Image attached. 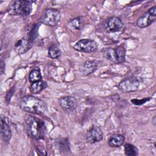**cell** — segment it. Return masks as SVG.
<instances>
[{
  "mask_svg": "<svg viewBox=\"0 0 156 156\" xmlns=\"http://www.w3.org/2000/svg\"><path fill=\"white\" fill-rule=\"evenodd\" d=\"M19 105L23 111L33 114L42 115L48 110L47 104L43 100L31 95L23 97Z\"/></svg>",
  "mask_w": 156,
  "mask_h": 156,
  "instance_id": "6da1fadb",
  "label": "cell"
},
{
  "mask_svg": "<svg viewBox=\"0 0 156 156\" xmlns=\"http://www.w3.org/2000/svg\"><path fill=\"white\" fill-rule=\"evenodd\" d=\"M26 128L27 135L34 140H40L44 137L46 127L44 122L40 119L27 115L25 119Z\"/></svg>",
  "mask_w": 156,
  "mask_h": 156,
  "instance_id": "7a4b0ae2",
  "label": "cell"
},
{
  "mask_svg": "<svg viewBox=\"0 0 156 156\" xmlns=\"http://www.w3.org/2000/svg\"><path fill=\"white\" fill-rule=\"evenodd\" d=\"M34 2L35 1L27 0L15 1L10 8V13L23 16H28L32 12Z\"/></svg>",
  "mask_w": 156,
  "mask_h": 156,
  "instance_id": "3957f363",
  "label": "cell"
},
{
  "mask_svg": "<svg viewBox=\"0 0 156 156\" xmlns=\"http://www.w3.org/2000/svg\"><path fill=\"white\" fill-rule=\"evenodd\" d=\"M105 58L115 63H120L124 62L126 58V49L121 45L115 48H108L104 51Z\"/></svg>",
  "mask_w": 156,
  "mask_h": 156,
  "instance_id": "277c9868",
  "label": "cell"
},
{
  "mask_svg": "<svg viewBox=\"0 0 156 156\" xmlns=\"http://www.w3.org/2000/svg\"><path fill=\"white\" fill-rule=\"evenodd\" d=\"M61 18L60 12L55 9H48L45 10L39 21L41 23L49 26H55Z\"/></svg>",
  "mask_w": 156,
  "mask_h": 156,
  "instance_id": "5b68a950",
  "label": "cell"
},
{
  "mask_svg": "<svg viewBox=\"0 0 156 156\" xmlns=\"http://www.w3.org/2000/svg\"><path fill=\"white\" fill-rule=\"evenodd\" d=\"M140 85L139 79L134 76L125 78L118 85V89L122 93H130L136 91Z\"/></svg>",
  "mask_w": 156,
  "mask_h": 156,
  "instance_id": "8992f818",
  "label": "cell"
},
{
  "mask_svg": "<svg viewBox=\"0 0 156 156\" xmlns=\"http://www.w3.org/2000/svg\"><path fill=\"white\" fill-rule=\"evenodd\" d=\"M156 19V6L154 5L141 15L136 21V26L144 28L151 25Z\"/></svg>",
  "mask_w": 156,
  "mask_h": 156,
  "instance_id": "52a82bcc",
  "label": "cell"
},
{
  "mask_svg": "<svg viewBox=\"0 0 156 156\" xmlns=\"http://www.w3.org/2000/svg\"><path fill=\"white\" fill-rule=\"evenodd\" d=\"M98 48V44L94 40L90 39H82L74 46V49L82 52H93Z\"/></svg>",
  "mask_w": 156,
  "mask_h": 156,
  "instance_id": "ba28073f",
  "label": "cell"
},
{
  "mask_svg": "<svg viewBox=\"0 0 156 156\" xmlns=\"http://www.w3.org/2000/svg\"><path fill=\"white\" fill-rule=\"evenodd\" d=\"M104 29L108 32H116L121 30L124 27V23L116 16L108 18L104 23Z\"/></svg>",
  "mask_w": 156,
  "mask_h": 156,
  "instance_id": "9c48e42d",
  "label": "cell"
},
{
  "mask_svg": "<svg viewBox=\"0 0 156 156\" xmlns=\"http://www.w3.org/2000/svg\"><path fill=\"white\" fill-rule=\"evenodd\" d=\"M58 104L61 108L66 112L74 111L77 107V101L74 97L65 96L58 99Z\"/></svg>",
  "mask_w": 156,
  "mask_h": 156,
  "instance_id": "30bf717a",
  "label": "cell"
},
{
  "mask_svg": "<svg viewBox=\"0 0 156 156\" xmlns=\"http://www.w3.org/2000/svg\"><path fill=\"white\" fill-rule=\"evenodd\" d=\"M103 138V132L101 129L96 126L91 127L87 132L86 140L88 143L93 144L99 142Z\"/></svg>",
  "mask_w": 156,
  "mask_h": 156,
  "instance_id": "8fae6325",
  "label": "cell"
},
{
  "mask_svg": "<svg viewBox=\"0 0 156 156\" xmlns=\"http://www.w3.org/2000/svg\"><path fill=\"white\" fill-rule=\"evenodd\" d=\"M1 135L5 143H8L11 138L12 132L7 118L3 115L1 116Z\"/></svg>",
  "mask_w": 156,
  "mask_h": 156,
  "instance_id": "7c38bea8",
  "label": "cell"
},
{
  "mask_svg": "<svg viewBox=\"0 0 156 156\" xmlns=\"http://www.w3.org/2000/svg\"><path fill=\"white\" fill-rule=\"evenodd\" d=\"M98 68V62L95 60L85 62L80 68V72L82 76H88L94 73Z\"/></svg>",
  "mask_w": 156,
  "mask_h": 156,
  "instance_id": "4fadbf2b",
  "label": "cell"
},
{
  "mask_svg": "<svg viewBox=\"0 0 156 156\" xmlns=\"http://www.w3.org/2000/svg\"><path fill=\"white\" fill-rule=\"evenodd\" d=\"M124 142V136L119 133H115L112 135L108 141V144L110 146L113 147H118L121 146Z\"/></svg>",
  "mask_w": 156,
  "mask_h": 156,
  "instance_id": "5bb4252c",
  "label": "cell"
},
{
  "mask_svg": "<svg viewBox=\"0 0 156 156\" xmlns=\"http://www.w3.org/2000/svg\"><path fill=\"white\" fill-rule=\"evenodd\" d=\"M47 83L43 80H39L37 82H35L31 83L29 90L33 94H38L40 93L42 90L47 87Z\"/></svg>",
  "mask_w": 156,
  "mask_h": 156,
  "instance_id": "9a60e30c",
  "label": "cell"
},
{
  "mask_svg": "<svg viewBox=\"0 0 156 156\" xmlns=\"http://www.w3.org/2000/svg\"><path fill=\"white\" fill-rule=\"evenodd\" d=\"M61 51L58 47L55 44H52L50 46L48 49V56L52 59H55L58 58L61 55Z\"/></svg>",
  "mask_w": 156,
  "mask_h": 156,
  "instance_id": "2e32d148",
  "label": "cell"
},
{
  "mask_svg": "<svg viewBox=\"0 0 156 156\" xmlns=\"http://www.w3.org/2000/svg\"><path fill=\"white\" fill-rule=\"evenodd\" d=\"M124 152L128 156H136L138 154V149L133 144L127 143L124 145Z\"/></svg>",
  "mask_w": 156,
  "mask_h": 156,
  "instance_id": "e0dca14e",
  "label": "cell"
},
{
  "mask_svg": "<svg viewBox=\"0 0 156 156\" xmlns=\"http://www.w3.org/2000/svg\"><path fill=\"white\" fill-rule=\"evenodd\" d=\"M41 74L40 69H33L29 73V80L30 82L33 83L41 80Z\"/></svg>",
  "mask_w": 156,
  "mask_h": 156,
  "instance_id": "ac0fdd59",
  "label": "cell"
},
{
  "mask_svg": "<svg viewBox=\"0 0 156 156\" xmlns=\"http://www.w3.org/2000/svg\"><path fill=\"white\" fill-rule=\"evenodd\" d=\"M69 27L72 29H79L80 27V21L78 18H76L70 20L68 23Z\"/></svg>",
  "mask_w": 156,
  "mask_h": 156,
  "instance_id": "d6986e66",
  "label": "cell"
},
{
  "mask_svg": "<svg viewBox=\"0 0 156 156\" xmlns=\"http://www.w3.org/2000/svg\"><path fill=\"white\" fill-rule=\"evenodd\" d=\"M2 65H3V62H1V73H2V74L3 73V69H4V67H3Z\"/></svg>",
  "mask_w": 156,
  "mask_h": 156,
  "instance_id": "ffe728a7",
  "label": "cell"
},
{
  "mask_svg": "<svg viewBox=\"0 0 156 156\" xmlns=\"http://www.w3.org/2000/svg\"><path fill=\"white\" fill-rule=\"evenodd\" d=\"M153 123H154V126H155V116H154V119H153Z\"/></svg>",
  "mask_w": 156,
  "mask_h": 156,
  "instance_id": "44dd1931",
  "label": "cell"
}]
</instances>
